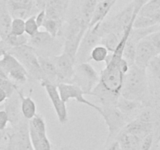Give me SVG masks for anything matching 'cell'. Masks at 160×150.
<instances>
[{
	"mask_svg": "<svg viewBox=\"0 0 160 150\" xmlns=\"http://www.w3.org/2000/svg\"><path fill=\"white\" fill-rule=\"evenodd\" d=\"M101 37L98 33L94 27L88 28L82 40L80 42L75 56V63L76 64L89 63L90 59L91 52L97 45H101Z\"/></svg>",
	"mask_w": 160,
	"mask_h": 150,
	"instance_id": "cell-8",
	"label": "cell"
},
{
	"mask_svg": "<svg viewBox=\"0 0 160 150\" xmlns=\"http://www.w3.org/2000/svg\"><path fill=\"white\" fill-rule=\"evenodd\" d=\"M7 99H8V96H7V93L2 88H0V103L6 102Z\"/></svg>",
	"mask_w": 160,
	"mask_h": 150,
	"instance_id": "cell-39",
	"label": "cell"
},
{
	"mask_svg": "<svg viewBox=\"0 0 160 150\" xmlns=\"http://www.w3.org/2000/svg\"><path fill=\"white\" fill-rule=\"evenodd\" d=\"M158 25L155 20L152 16H141L138 15L133 24V29H142Z\"/></svg>",
	"mask_w": 160,
	"mask_h": 150,
	"instance_id": "cell-27",
	"label": "cell"
},
{
	"mask_svg": "<svg viewBox=\"0 0 160 150\" xmlns=\"http://www.w3.org/2000/svg\"><path fill=\"white\" fill-rule=\"evenodd\" d=\"M141 140L142 139L127 132L124 130L120 131L115 139L122 150H138Z\"/></svg>",
	"mask_w": 160,
	"mask_h": 150,
	"instance_id": "cell-19",
	"label": "cell"
},
{
	"mask_svg": "<svg viewBox=\"0 0 160 150\" xmlns=\"http://www.w3.org/2000/svg\"><path fill=\"white\" fill-rule=\"evenodd\" d=\"M9 124V118L5 110H0V131H3Z\"/></svg>",
	"mask_w": 160,
	"mask_h": 150,
	"instance_id": "cell-35",
	"label": "cell"
},
{
	"mask_svg": "<svg viewBox=\"0 0 160 150\" xmlns=\"http://www.w3.org/2000/svg\"><path fill=\"white\" fill-rule=\"evenodd\" d=\"M10 49L11 48L7 45V43L5 41L0 39V57H2L6 53L9 52Z\"/></svg>",
	"mask_w": 160,
	"mask_h": 150,
	"instance_id": "cell-37",
	"label": "cell"
},
{
	"mask_svg": "<svg viewBox=\"0 0 160 150\" xmlns=\"http://www.w3.org/2000/svg\"><path fill=\"white\" fill-rule=\"evenodd\" d=\"M8 10L10 9H24L29 10L35 15L40 11L35 0H7Z\"/></svg>",
	"mask_w": 160,
	"mask_h": 150,
	"instance_id": "cell-22",
	"label": "cell"
},
{
	"mask_svg": "<svg viewBox=\"0 0 160 150\" xmlns=\"http://www.w3.org/2000/svg\"><path fill=\"white\" fill-rule=\"evenodd\" d=\"M122 36L114 32H110L101 38V45L106 47L109 53H114L118 47Z\"/></svg>",
	"mask_w": 160,
	"mask_h": 150,
	"instance_id": "cell-24",
	"label": "cell"
},
{
	"mask_svg": "<svg viewBox=\"0 0 160 150\" xmlns=\"http://www.w3.org/2000/svg\"><path fill=\"white\" fill-rule=\"evenodd\" d=\"M6 150H34L29 134V121L24 120L12 128Z\"/></svg>",
	"mask_w": 160,
	"mask_h": 150,
	"instance_id": "cell-6",
	"label": "cell"
},
{
	"mask_svg": "<svg viewBox=\"0 0 160 150\" xmlns=\"http://www.w3.org/2000/svg\"><path fill=\"white\" fill-rule=\"evenodd\" d=\"M8 53L21 63L27 71L29 78L38 81L40 83L47 82L38 62V53L33 47L27 44L19 47L11 48Z\"/></svg>",
	"mask_w": 160,
	"mask_h": 150,
	"instance_id": "cell-3",
	"label": "cell"
},
{
	"mask_svg": "<svg viewBox=\"0 0 160 150\" xmlns=\"http://www.w3.org/2000/svg\"><path fill=\"white\" fill-rule=\"evenodd\" d=\"M28 40L29 36L26 34L23 35H20V36H16V35H13L10 34L4 41L7 42V45L10 48H15V47L27 45V44H28Z\"/></svg>",
	"mask_w": 160,
	"mask_h": 150,
	"instance_id": "cell-29",
	"label": "cell"
},
{
	"mask_svg": "<svg viewBox=\"0 0 160 150\" xmlns=\"http://www.w3.org/2000/svg\"><path fill=\"white\" fill-rule=\"evenodd\" d=\"M47 18V15H46L45 10H41L36 15H35V20H36V23L38 24V27H42L44 22Z\"/></svg>",
	"mask_w": 160,
	"mask_h": 150,
	"instance_id": "cell-36",
	"label": "cell"
},
{
	"mask_svg": "<svg viewBox=\"0 0 160 150\" xmlns=\"http://www.w3.org/2000/svg\"><path fill=\"white\" fill-rule=\"evenodd\" d=\"M18 92L21 98V107L23 117L29 121L37 115L36 104L30 96H24L21 90L18 89Z\"/></svg>",
	"mask_w": 160,
	"mask_h": 150,
	"instance_id": "cell-21",
	"label": "cell"
},
{
	"mask_svg": "<svg viewBox=\"0 0 160 150\" xmlns=\"http://www.w3.org/2000/svg\"><path fill=\"white\" fill-rule=\"evenodd\" d=\"M18 91L11 97L7 99L4 109L8 115L9 123L11 124L12 128L17 126L24 119L21 113V98Z\"/></svg>",
	"mask_w": 160,
	"mask_h": 150,
	"instance_id": "cell-12",
	"label": "cell"
},
{
	"mask_svg": "<svg viewBox=\"0 0 160 150\" xmlns=\"http://www.w3.org/2000/svg\"><path fill=\"white\" fill-rule=\"evenodd\" d=\"M149 94L147 70L133 64L124 75L121 96L147 105Z\"/></svg>",
	"mask_w": 160,
	"mask_h": 150,
	"instance_id": "cell-1",
	"label": "cell"
},
{
	"mask_svg": "<svg viewBox=\"0 0 160 150\" xmlns=\"http://www.w3.org/2000/svg\"><path fill=\"white\" fill-rule=\"evenodd\" d=\"M137 44L134 41L128 38L124 46L122 52V59H125L129 65L131 67L135 63V56H136Z\"/></svg>",
	"mask_w": 160,
	"mask_h": 150,
	"instance_id": "cell-25",
	"label": "cell"
},
{
	"mask_svg": "<svg viewBox=\"0 0 160 150\" xmlns=\"http://www.w3.org/2000/svg\"><path fill=\"white\" fill-rule=\"evenodd\" d=\"M123 130L133 135L137 136L139 138L143 139L148 134L154 132L155 130V124L150 123H145L139 119L135 118L129 122Z\"/></svg>",
	"mask_w": 160,
	"mask_h": 150,
	"instance_id": "cell-14",
	"label": "cell"
},
{
	"mask_svg": "<svg viewBox=\"0 0 160 150\" xmlns=\"http://www.w3.org/2000/svg\"><path fill=\"white\" fill-rule=\"evenodd\" d=\"M149 0H133L132 2L133 3V16L135 18L139 14L140 11L142 9V7L148 2Z\"/></svg>",
	"mask_w": 160,
	"mask_h": 150,
	"instance_id": "cell-34",
	"label": "cell"
},
{
	"mask_svg": "<svg viewBox=\"0 0 160 150\" xmlns=\"http://www.w3.org/2000/svg\"><path fill=\"white\" fill-rule=\"evenodd\" d=\"M39 27L36 23L35 16H32L25 21V34L29 37L35 35L39 31Z\"/></svg>",
	"mask_w": 160,
	"mask_h": 150,
	"instance_id": "cell-31",
	"label": "cell"
},
{
	"mask_svg": "<svg viewBox=\"0 0 160 150\" xmlns=\"http://www.w3.org/2000/svg\"><path fill=\"white\" fill-rule=\"evenodd\" d=\"M50 58L56 68L58 83L72 84L76 65L75 58L65 53H62L58 56H52Z\"/></svg>",
	"mask_w": 160,
	"mask_h": 150,
	"instance_id": "cell-7",
	"label": "cell"
},
{
	"mask_svg": "<svg viewBox=\"0 0 160 150\" xmlns=\"http://www.w3.org/2000/svg\"><path fill=\"white\" fill-rule=\"evenodd\" d=\"M154 134L153 133L148 134L141 140L138 150H151L153 148Z\"/></svg>",
	"mask_w": 160,
	"mask_h": 150,
	"instance_id": "cell-32",
	"label": "cell"
},
{
	"mask_svg": "<svg viewBox=\"0 0 160 150\" xmlns=\"http://www.w3.org/2000/svg\"><path fill=\"white\" fill-rule=\"evenodd\" d=\"M29 134L34 150H51V143L47 131H38L29 126Z\"/></svg>",
	"mask_w": 160,
	"mask_h": 150,
	"instance_id": "cell-18",
	"label": "cell"
},
{
	"mask_svg": "<svg viewBox=\"0 0 160 150\" xmlns=\"http://www.w3.org/2000/svg\"><path fill=\"white\" fill-rule=\"evenodd\" d=\"M109 51L106 47L102 45H98L92 50L90 54V59L97 63L105 62L109 55Z\"/></svg>",
	"mask_w": 160,
	"mask_h": 150,
	"instance_id": "cell-28",
	"label": "cell"
},
{
	"mask_svg": "<svg viewBox=\"0 0 160 150\" xmlns=\"http://www.w3.org/2000/svg\"><path fill=\"white\" fill-rule=\"evenodd\" d=\"M56 38L52 37L47 31H38L35 35L29 37L28 45L35 50H45L51 49L54 45Z\"/></svg>",
	"mask_w": 160,
	"mask_h": 150,
	"instance_id": "cell-17",
	"label": "cell"
},
{
	"mask_svg": "<svg viewBox=\"0 0 160 150\" xmlns=\"http://www.w3.org/2000/svg\"><path fill=\"white\" fill-rule=\"evenodd\" d=\"M145 39L151 42V44L155 47V49L160 54V30L152 32L150 35L146 36Z\"/></svg>",
	"mask_w": 160,
	"mask_h": 150,
	"instance_id": "cell-33",
	"label": "cell"
},
{
	"mask_svg": "<svg viewBox=\"0 0 160 150\" xmlns=\"http://www.w3.org/2000/svg\"><path fill=\"white\" fill-rule=\"evenodd\" d=\"M40 85L45 88L47 96L50 98L53 110L58 117V121L61 124H65L68 120V113L66 106V102H64L61 99L57 85L47 82H42L40 83Z\"/></svg>",
	"mask_w": 160,
	"mask_h": 150,
	"instance_id": "cell-9",
	"label": "cell"
},
{
	"mask_svg": "<svg viewBox=\"0 0 160 150\" xmlns=\"http://www.w3.org/2000/svg\"><path fill=\"white\" fill-rule=\"evenodd\" d=\"M99 81L100 74L90 63H83L75 65L72 84L79 87L85 95H90Z\"/></svg>",
	"mask_w": 160,
	"mask_h": 150,
	"instance_id": "cell-5",
	"label": "cell"
},
{
	"mask_svg": "<svg viewBox=\"0 0 160 150\" xmlns=\"http://www.w3.org/2000/svg\"><path fill=\"white\" fill-rule=\"evenodd\" d=\"M64 21L61 20L53 19V18H46L42 27L45 29V31L48 32L53 38H58L62 30Z\"/></svg>",
	"mask_w": 160,
	"mask_h": 150,
	"instance_id": "cell-23",
	"label": "cell"
},
{
	"mask_svg": "<svg viewBox=\"0 0 160 150\" xmlns=\"http://www.w3.org/2000/svg\"><path fill=\"white\" fill-rule=\"evenodd\" d=\"M122 59V54L110 53L105 61V67L100 73L99 83L108 91L118 95H121L124 78V74L119 68Z\"/></svg>",
	"mask_w": 160,
	"mask_h": 150,
	"instance_id": "cell-2",
	"label": "cell"
},
{
	"mask_svg": "<svg viewBox=\"0 0 160 150\" xmlns=\"http://www.w3.org/2000/svg\"><path fill=\"white\" fill-rule=\"evenodd\" d=\"M0 88H2L7 93L8 98L11 97L18 90V85L14 82H12L8 77H7L5 75L1 74H0Z\"/></svg>",
	"mask_w": 160,
	"mask_h": 150,
	"instance_id": "cell-26",
	"label": "cell"
},
{
	"mask_svg": "<svg viewBox=\"0 0 160 150\" xmlns=\"http://www.w3.org/2000/svg\"><path fill=\"white\" fill-rule=\"evenodd\" d=\"M25 34V21L22 19H13L10 27V35L20 36Z\"/></svg>",
	"mask_w": 160,
	"mask_h": 150,
	"instance_id": "cell-30",
	"label": "cell"
},
{
	"mask_svg": "<svg viewBox=\"0 0 160 150\" xmlns=\"http://www.w3.org/2000/svg\"><path fill=\"white\" fill-rule=\"evenodd\" d=\"M69 1H70V0H69Z\"/></svg>",
	"mask_w": 160,
	"mask_h": 150,
	"instance_id": "cell-42",
	"label": "cell"
},
{
	"mask_svg": "<svg viewBox=\"0 0 160 150\" xmlns=\"http://www.w3.org/2000/svg\"><path fill=\"white\" fill-rule=\"evenodd\" d=\"M69 0H46L45 10L47 18L64 21Z\"/></svg>",
	"mask_w": 160,
	"mask_h": 150,
	"instance_id": "cell-13",
	"label": "cell"
},
{
	"mask_svg": "<svg viewBox=\"0 0 160 150\" xmlns=\"http://www.w3.org/2000/svg\"><path fill=\"white\" fill-rule=\"evenodd\" d=\"M116 2L117 0H101L99 1L97 4L94 12H93V16H92L90 25H89V28L93 27L97 24L103 22L110 12L111 9Z\"/></svg>",
	"mask_w": 160,
	"mask_h": 150,
	"instance_id": "cell-16",
	"label": "cell"
},
{
	"mask_svg": "<svg viewBox=\"0 0 160 150\" xmlns=\"http://www.w3.org/2000/svg\"><path fill=\"white\" fill-rule=\"evenodd\" d=\"M38 62L47 82L53 85H58V75H57L56 68L50 56H38Z\"/></svg>",
	"mask_w": 160,
	"mask_h": 150,
	"instance_id": "cell-20",
	"label": "cell"
},
{
	"mask_svg": "<svg viewBox=\"0 0 160 150\" xmlns=\"http://www.w3.org/2000/svg\"><path fill=\"white\" fill-rule=\"evenodd\" d=\"M90 96H95L100 100L101 106H111V105H116L118 98L121 95L115 94L106 89L101 84L98 82V85L95 86Z\"/></svg>",
	"mask_w": 160,
	"mask_h": 150,
	"instance_id": "cell-15",
	"label": "cell"
},
{
	"mask_svg": "<svg viewBox=\"0 0 160 150\" xmlns=\"http://www.w3.org/2000/svg\"><path fill=\"white\" fill-rule=\"evenodd\" d=\"M100 114L104 118L108 127V134L105 142V146L110 145L115 141L116 136L122 131L126 125L130 122L129 119L120 111L116 105L101 106Z\"/></svg>",
	"mask_w": 160,
	"mask_h": 150,
	"instance_id": "cell-4",
	"label": "cell"
},
{
	"mask_svg": "<svg viewBox=\"0 0 160 150\" xmlns=\"http://www.w3.org/2000/svg\"><path fill=\"white\" fill-rule=\"evenodd\" d=\"M2 137H3V134H2V131H0V142H1V141H2Z\"/></svg>",
	"mask_w": 160,
	"mask_h": 150,
	"instance_id": "cell-41",
	"label": "cell"
},
{
	"mask_svg": "<svg viewBox=\"0 0 160 150\" xmlns=\"http://www.w3.org/2000/svg\"><path fill=\"white\" fill-rule=\"evenodd\" d=\"M35 2H36L37 6L39 8V10H43L44 7H45V2L46 0H35Z\"/></svg>",
	"mask_w": 160,
	"mask_h": 150,
	"instance_id": "cell-40",
	"label": "cell"
},
{
	"mask_svg": "<svg viewBox=\"0 0 160 150\" xmlns=\"http://www.w3.org/2000/svg\"><path fill=\"white\" fill-rule=\"evenodd\" d=\"M158 54L159 53L155 49V47L144 38L137 44L134 64L141 68L147 70L152 59Z\"/></svg>",
	"mask_w": 160,
	"mask_h": 150,
	"instance_id": "cell-11",
	"label": "cell"
},
{
	"mask_svg": "<svg viewBox=\"0 0 160 150\" xmlns=\"http://www.w3.org/2000/svg\"><path fill=\"white\" fill-rule=\"evenodd\" d=\"M105 150H122V149L120 148L118 142H117L116 141H114L113 142H112L110 145H108L107 147H106Z\"/></svg>",
	"mask_w": 160,
	"mask_h": 150,
	"instance_id": "cell-38",
	"label": "cell"
},
{
	"mask_svg": "<svg viewBox=\"0 0 160 150\" xmlns=\"http://www.w3.org/2000/svg\"><path fill=\"white\" fill-rule=\"evenodd\" d=\"M58 91L60 93L61 99L64 102H68L70 99H75L76 102L79 103L84 104V105L93 108L100 114L101 112V106L93 104V102H90L84 97V91H82L78 86L75 84H68V83H61L57 85Z\"/></svg>",
	"mask_w": 160,
	"mask_h": 150,
	"instance_id": "cell-10",
	"label": "cell"
}]
</instances>
